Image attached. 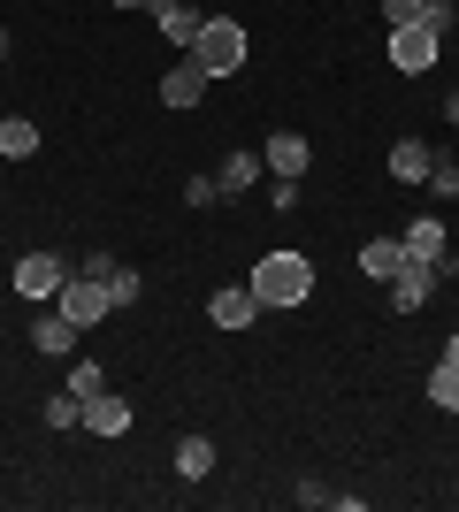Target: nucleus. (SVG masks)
<instances>
[{"label":"nucleus","mask_w":459,"mask_h":512,"mask_svg":"<svg viewBox=\"0 0 459 512\" xmlns=\"http://www.w3.org/2000/svg\"><path fill=\"white\" fill-rule=\"evenodd\" d=\"M253 299H261V314L268 306H306L314 299V260L306 253H261V268H253Z\"/></svg>","instance_id":"nucleus-1"},{"label":"nucleus","mask_w":459,"mask_h":512,"mask_svg":"<svg viewBox=\"0 0 459 512\" xmlns=\"http://www.w3.org/2000/svg\"><path fill=\"white\" fill-rule=\"evenodd\" d=\"M184 54H192V62L207 69V77H238V69H245V23L207 16V23H199V39L184 46Z\"/></svg>","instance_id":"nucleus-2"},{"label":"nucleus","mask_w":459,"mask_h":512,"mask_svg":"<svg viewBox=\"0 0 459 512\" xmlns=\"http://www.w3.org/2000/svg\"><path fill=\"white\" fill-rule=\"evenodd\" d=\"M69 276H77V268H69V260L54 253V245H39V253H23V260H16V299L54 306V291H62Z\"/></svg>","instance_id":"nucleus-3"},{"label":"nucleus","mask_w":459,"mask_h":512,"mask_svg":"<svg viewBox=\"0 0 459 512\" xmlns=\"http://www.w3.org/2000/svg\"><path fill=\"white\" fill-rule=\"evenodd\" d=\"M429 299H437V268L429 260H398V276L383 283V306L391 314H421Z\"/></svg>","instance_id":"nucleus-4"},{"label":"nucleus","mask_w":459,"mask_h":512,"mask_svg":"<svg viewBox=\"0 0 459 512\" xmlns=\"http://www.w3.org/2000/svg\"><path fill=\"white\" fill-rule=\"evenodd\" d=\"M437 31H429V23H398L391 31V69H406V77H429V69H437Z\"/></svg>","instance_id":"nucleus-5"},{"label":"nucleus","mask_w":459,"mask_h":512,"mask_svg":"<svg viewBox=\"0 0 459 512\" xmlns=\"http://www.w3.org/2000/svg\"><path fill=\"white\" fill-rule=\"evenodd\" d=\"M54 306H62L69 321H77V329H92V321H108L115 306H108V283H92L85 268H77V276L62 283V291H54Z\"/></svg>","instance_id":"nucleus-6"},{"label":"nucleus","mask_w":459,"mask_h":512,"mask_svg":"<svg viewBox=\"0 0 459 512\" xmlns=\"http://www.w3.org/2000/svg\"><path fill=\"white\" fill-rule=\"evenodd\" d=\"M85 276H92V283H108V306H115V314L146 299V276H138L131 260H115V253H92V260H85Z\"/></svg>","instance_id":"nucleus-7"},{"label":"nucleus","mask_w":459,"mask_h":512,"mask_svg":"<svg viewBox=\"0 0 459 512\" xmlns=\"http://www.w3.org/2000/svg\"><path fill=\"white\" fill-rule=\"evenodd\" d=\"M261 161H268V176H306L314 169V138H306V130H268L261 138Z\"/></svg>","instance_id":"nucleus-8"},{"label":"nucleus","mask_w":459,"mask_h":512,"mask_svg":"<svg viewBox=\"0 0 459 512\" xmlns=\"http://www.w3.org/2000/svg\"><path fill=\"white\" fill-rule=\"evenodd\" d=\"M77 337H85V329H77L62 306H46V314L31 321V352H39V360H77Z\"/></svg>","instance_id":"nucleus-9"},{"label":"nucleus","mask_w":459,"mask_h":512,"mask_svg":"<svg viewBox=\"0 0 459 512\" xmlns=\"http://www.w3.org/2000/svg\"><path fill=\"white\" fill-rule=\"evenodd\" d=\"M131 421H138V413H131L123 390H92V398H85V436H108V444H115V436H131Z\"/></svg>","instance_id":"nucleus-10"},{"label":"nucleus","mask_w":459,"mask_h":512,"mask_svg":"<svg viewBox=\"0 0 459 512\" xmlns=\"http://www.w3.org/2000/svg\"><path fill=\"white\" fill-rule=\"evenodd\" d=\"M207 321H215V329H253V321H261V299H253V283H222L215 299H207Z\"/></svg>","instance_id":"nucleus-11"},{"label":"nucleus","mask_w":459,"mask_h":512,"mask_svg":"<svg viewBox=\"0 0 459 512\" xmlns=\"http://www.w3.org/2000/svg\"><path fill=\"white\" fill-rule=\"evenodd\" d=\"M207 85H215V77H207V69L184 54V62L161 69V107H199V100H207Z\"/></svg>","instance_id":"nucleus-12"},{"label":"nucleus","mask_w":459,"mask_h":512,"mask_svg":"<svg viewBox=\"0 0 459 512\" xmlns=\"http://www.w3.org/2000/svg\"><path fill=\"white\" fill-rule=\"evenodd\" d=\"M398 245H406V260H429V268H437V260L452 253V230H444V214H414Z\"/></svg>","instance_id":"nucleus-13"},{"label":"nucleus","mask_w":459,"mask_h":512,"mask_svg":"<svg viewBox=\"0 0 459 512\" xmlns=\"http://www.w3.org/2000/svg\"><path fill=\"white\" fill-rule=\"evenodd\" d=\"M146 16L161 23V39H169V46H192V39H199V23H207V16L192 8V0H153Z\"/></svg>","instance_id":"nucleus-14"},{"label":"nucleus","mask_w":459,"mask_h":512,"mask_svg":"<svg viewBox=\"0 0 459 512\" xmlns=\"http://www.w3.org/2000/svg\"><path fill=\"white\" fill-rule=\"evenodd\" d=\"M261 176H268L261 146H230V161H222V169H215V184H222V192H230V199H238V192H253Z\"/></svg>","instance_id":"nucleus-15"},{"label":"nucleus","mask_w":459,"mask_h":512,"mask_svg":"<svg viewBox=\"0 0 459 512\" xmlns=\"http://www.w3.org/2000/svg\"><path fill=\"white\" fill-rule=\"evenodd\" d=\"M176 474H184V482H207V474H215V436H176Z\"/></svg>","instance_id":"nucleus-16"},{"label":"nucleus","mask_w":459,"mask_h":512,"mask_svg":"<svg viewBox=\"0 0 459 512\" xmlns=\"http://www.w3.org/2000/svg\"><path fill=\"white\" fill-rule=\"evenodd\" d=\"M398 260H406V245H398V237H368V245H360V276L391 283V276H398Z\"/></svg>","instance_id":"nucleus-17"},{"label":"nucleus","mask_w":459,"mask_h":512,"mask_svg":"<svg viewBox=\"0 0 459 512\" xmlns=\"http://www.w3.org/2000/svg\"><path fill=\"white\" fill-rule=\"evenodd\" d=\"M429 161H437V146H421V138H398V146H391V176H398V184H421Z\"/></svg>","instance_id":"nucleus-18"},{"label":"nucleus","mask_w":459,"mask_h":512,"mask_svg":"<svg viewBox=\"0 0 459 512\" xmlns=\"http://www.w3.org/2000/svg\"><path fill=\"white\" fill-rule=\"evenodd\" d=\"M39 153V123H23V115H0V161H31Z\"/></svg>","instance_id":"nucleus-19"},{"label":"nucleus","mask_w":459,"mask_h":512,"mask_svg":"<svg viewBox=\"0 0 459 512\" xmlns=\"http://www.w3.org/2000/svg\"><path fill=\"white\" fill-rule=\"evenodd\" d=\"M429 406H437V413H459V367H452V360L429 367Z\"/></svg>","instance_id":"nucleus-20"},{"label":"nucleus","mask_w":459,"mask_h":512,"mask_svg":"<svg viewBox=\"0 0 459 512\" xmlns=\"http://www.w3.org/2000/svg\"><path fill=\"white\" fill-rule=\"evenodd\" d=\"M62 390L92 398V390H108V367H100V360H69V367H62Z\"/></svg>","instance_id":"nucleus-21"},{"label":"nucleus","mask_w":459,"mask_h":512,"mask_svg":"<svg viewBox=\"0 0 459 512\" xmlns=\"http://www.w3.org/2000/svg\"><path fill=\"white\" fill-rule=\"evenodd\" d=\"M46 428H85V398H77V390H54V398H46Z\"/></svg>","instance_id":"nucleus-22"},{"label":"nucleus","mask_w":459,"mask_h":512,"mask_svg":"<svg viewBox=\"0 0 459 512\" xmlns=\"http://www.w3.org/2000/svg\"><path fill=\"white\" fill-rule=\"evenodd\" d=\"M421 184H429V192H437V199H459V161H452V153H437Z\"/></svg>","instance_id":"nucleus-23"},{"label":"nucleus","mask_w":459,"mask_h":512,"mask_svg":"<svg viewBox=\"0 0 459 512\" xmlns=\"http://www.w3.org/2000/svg\"><path fill=\"white\" fill-rule=\"evenodd\" d=\"M414 23H429V31L444 39V31L459 23V0H421V16H414Z\"/></svg>","instance_id":"nucleus-24"},{"label":"nucleus","mask_w":459,"mask_h":512,"mask_svg":"<svg viewBox=\"0 0 459 512\" xmlns=\"http://www.w3.org/2000/svg\"><path fill=\"white\" fill-rule=\"evenodd\" d=\"M215 199H222L215 176H192V184H184V207H215Z\"/></svg>","instance_id":"nucleus-25"},{"label":"nucleus","mask_w":459,"mask_h":512,"mask_svg":"<svg viewBox=\"0 0 459 512\" xmlns=\"http://www.w3.org/2000/svg\"><path fill=\"white\" fill-rule=\"evenodd\" d=\"M268 207H276V214L299 207V176H276V184H268Z\"/></svg>","instance_id":"nucleus-26"},{"label":"nucleus","mask_w":459,"mask_h":512,"mask_svg":"<svg viewBox=\"0 0 459 512\" xmlns=\"http://www.w3.org/2000/svg\"><path fill=\"white\" fill-rule=\"evenodd\" d=\"M421 16V0H383V23H391V31H398V23H414Z\"/></svg>","instance_id":"nucleus-27"},{"label":"nucleus","mask_w":459,"mask_h":512,"mask_svg":"<svg viewBox=\"0 0 459 512\" xmlns=\"http://www.w3.org/2000/svg\"><path fill=\"white\" fill-rule=\"evenodd\" d=\"M444 123H452V130H459V92H444Z\"/></svg>","instance_id":"nucleus-28"},{"label":"nucleus","mask_w":459,"mask_h":512,"mask_svg":"<svg viewBox=\"0 0 459 512\" xmlns=\"http://www.w3.org/2000/svg\"><path fill=\"white\" fill-rule=\"evenodd\" d=\"M444 360H452V367H459V329H452V337H444Z\"/></svg>","instance_id":"nucleus-29"},{"label":"nucleus","mask_w":459,"mask_h":512,"mask_svg":"<svg viewBox=\"0 0 459 512\" xmlns=\"http://www.w3.org/2000/svg\"><path fill=\"white\" fill-rule=\"evenodd\" d=\"M8 46H16V39H8V23H0V62H8Z\"/></svg>","instance_id":"nucleus-30"},{"label":"nucleus","mask_w":459,"mask_h":512,"mask_svg":"<svg viewBox=\"0 0 459 512\" xmlns=\"http://www.w3.org/2000/svg\"><path fill=\"white\" fill-rule=\"evenodd\" d=\"M108 8H153V0H108Z\"/></svg>","instance_id":"nucleus-31"}]
</instances>
